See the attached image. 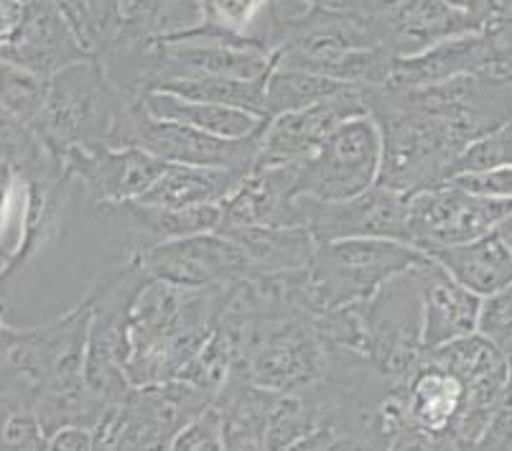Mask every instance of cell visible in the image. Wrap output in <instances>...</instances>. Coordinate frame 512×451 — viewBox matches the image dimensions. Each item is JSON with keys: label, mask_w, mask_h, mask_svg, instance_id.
I'll use <instances>...</instances> for the list:
<instances>
[{"label": "cell", "mask_w": 512, "mask_h": 451, "mask_svg": "<svg viewBox=\"0 0 512 451\" xmlns=\"http://www.w3.org/2000/svg\"><path fill=\"white\" fill-rule=\"evenodd\" d=\"M390 451H469V449H462L459 444H454L449 436H426L421 434V431L406 426V429L400 431V434L393 439Z\"/></svg>", "instance_id": "d590c367"}, {"label": "cell", "mask_w": 512, "mask_h": 451, "mask_svg": "<svg viewBox=\"0 0 512 451\" xmlns=\"http://www.w3.org/2000/svg\"><path fill=\"white\" fill-rule=\"evenodd\" d=\"M495 232H497V237H500L502 243L507 245V250L512 253V212L505 217V220L500 222V225H497Z\"/></svg>", "instance_id": "ab89813d"}, {"label": "cell", "mask_w": 512, "mask_h": 451, "mask_svg": "<svg viewBox=\"0 0 512 451\" xmlns=\"http://www.w3.org/2000/svg\"><path fill=\"white\" fill-rule=\"evenodd\" d=\"M316 6L327 8H344V11H360V13H375L383 11L393 0H311Z\"/></svg>", "instance_id": "f35d334b"}, {"label": "cell", "mask_w": 512, "mask_h": 451, "mask_svg": "<svg viewBox=\"0 0 512 451\" xmlns=\"http://www.w3.org/2000/svg\"><path fill=\"white\" fill-rule=\"evenodd\" d=\"M202 26L194 34L222 44L258 49L273 57V3L271 0H199Z\"/></svg>", "instance_id": "cb8c5ba5"}, {"label": "cell", "mask_w": 512, "mask_h": 451, "mask_svg": "<svg viewBox=\"0 0 512 451\" xmlns=\"http://www.w3.org/2000/svg\"><path fill=\"white\" fill-rule=\"evenodd\" d=\"M141 105L151 118L189 125V128L209 133V136L230 138V141L253 136L265 125V118L245 113V110L212 105V102L184 100V97L169 95V92H148Z\"/></svg>", "instance_id": "484cf974"}, {"label": "cell", "mask_w": 512, "mask_h": 451, "mask_svg": "<svg viewBox=\"0 0 512 451\" xmlns=\"http://www.w3.org/2000/svg\"><path fill=\"white\" fill-rule=\"evenodd\" d=\"M408 426L426 436H449L462 411L464 390L459 378L426 360L403 385Z\"/></svg>", "instance_id": "44dd1931"}, {"label": "cell", "mask_w": 512, "mask_h": 451, "mask_svg": "<svg viewBox=\"0 0 512 451\" xmlns=\"http://www.w3.org/2000/svg\"><path fill=\"white\" fill-rule=\"evenodd\" d=\"M416 265L385 281L360 304L365 324V360L390 385H406L426 360L421 281Z\"/></svg>", "instance_id": "5b68a950"}, {"label": "cell", "mask_w": 512, "mask_h": 451, "mask_svg": "<svg viewBox=\"0 0 512 451\" xmlns=\"http://www.w3.org/2000/svg\"><path fill=\"white\" fill-rule=\"evenodd\" d=\"M263 128L248 138L230 141V138L209 136V133L194 130L189 125L151 118L138 100L130 102L128 115H125L123 148L136 146L166 164L209 166V169H230L250 176L255 158H258Z\"/></svg>", "instance_id": "9c48e42d"}, {"label": "cell", "mask_w": 512, "mask_h": 451, "mask_svg": "<svg viewBox=\"0 0 512 451\" xmlns=\"http://www.w3.org/2000/svg\"><path fill=\"white\" fill-rule=\"evenodd\" d=\"M227 288H179L148 278L130 309L125 375L133 388L179 380L220 322Z\"/></svg>", "instance_id": "7a4b0ae2"}, {"label": "cell", "mask_w": 512, "mask_h": 451, "mask_svg": "<svg viewBox=\"0 0 512 451\" xmlns=\"http://www.w3.org/2000/svg\"><path fill=\"white\" fill-rule=\"evenodd\" d=\"M148 278L179 288H227L253 276L248 258L220 232L181 237L141 255Z\"/></svg>", "instance_id": "4fadbf2b"}, {"label": "cell", "mask_w": 512, "mask_h": 451, "mask_svg": "<svg viewBox=\"0 0 512 451\" xmlns=\"http://www.w3.org/2000/svg\"><path fill=\"white\" fill-rule=\"evenodd\" d=\"M449 3H454L456 8H462L464 13H469L472 18H477L484 29H487V23L495 18L497 0H449Z\"/></svg>", "instance_id": "74e56055"}, {"label": "cell", "mask_w": 512, "mask_h": 451, "mask_svg": "<svg viewBox=\"0 0 512 451\" xmlns=\"http://www.w3.org/2000/svg\"><path fill=\"white\" fill-rule=\"evenodd\" d=\"M130 100L110 82L97 59L72 64L49 79L41 113L29 125L59 161L74 151L123 148Z\"/></svg>", "instance_id": "3957f363"}, {"label": "cell", "mask_w": 512, "mask_h": 451, "mask_svg": "<svg viewBox=\"0 0 512 451\" xmlns=\"http://www.w3.org/2000/svg\"><path fill=\"white\" fill-rule=\"evenodd\" d=\"M512 166V120L495 128L459 156L451 169V179L462 174H484V171L510 169Z\"/></svg>", "instance_id": "f546056e"}, {"label": "cell", "mask_w": 512, "mask_h": 451, "mask_svg": "<svg viewBox=\"0 0 512 451\" xmlns=\"http://www.w3.org/2000/svg\"><path fill=\"white\" fill-rule=\"evenodd\" d=\"M426 357L454 373L462 383V411H459L449 439L462 449H472L474 444L482 441L500 411L502 395H505L507 380H510V357L502 355L495 344L487 342L477 332L454 339L439 350L428 352Z\"/></svg>", "instance_id": "52a82bcc"}, {"label": "cell", "mask_w": 512, "mask_h": 451, "mask_svg": "<svg viewBox=\"0 0 512 451\" xmlns=\"http://www.w3.org/2000/svg\"><path fill=\"white\" fill-rule=\"evenodd\" d=\"M423 304V350L434 352L444 344L477 332L482 299L454 281L436 260L426 258L416 265Z\"/></svg>", "instance_id": "d6986e66"}, {"label": "cell", "mask_w": 512, "mask_h": 451, "mask_svg": "<svg viewBox=\"0 0 512 451\" xmlns=\"http://www.w3.org/2000/svg\"><path fill=\"white\" fill-rule=\"evenodd\" d=\"M477 334L495 344L502 355L512 357V283L484 296L479 306Z\"/></svg>", "instance_id": "1f68e13d"}, {"label": "cell", "mask_w": 512, "mask_h": 451, "mask_svg": "<svg viewBox=\"0 0 512 451\" xmlns=\"http://www.w3.org/2000/svg\"><path fill=\"white\" fill-rule=\"evenodd\" d=\"M197 26H202L199 0H115L95 59L100 62L120 51L148 49Z\"/></svg>", "instance_id": "2e32d148"}, {"label": "cell", "mask_w": 512, "mask_h": 451, "mask_svg": "<svg viewBox=\"0 0 512 451\" xmlns=\"http://www.w3.org/2000/svg\"><path fill=\"white\" fill-rule=\"evenodd\" d=\"M49 90V79L18 69L0 59V108L31 125L41 113Z\"/></svg>", "instance_id": "f1b7e54d"}, {"label": "cell", "mask_w": 512, "mask_h": 451, "mask_svg": "<svg viewBox=\"0 0 512 451\" xmlns=\"http://www.w3.org/2000/svg\"><path fill=\"white\" fill-rule=\"evenodd\" d=\"M484 69H492V49L487 34L479 31L431 46L416 57L395 59L385 90H418Z\"/></svg>", "instance_id": "ffe728a7"}, {"label": "cell", "mask_w": 512, "mask_h": 451, "mask_svg": "<svg viewBox=\"0 0 512 451\" xmlns=\"http://www.w3.org/2000/svg\"><path fill=\"white\" fill-rule=\"evenodd\" d=\"M174 451H225L222 449L220 416L212 406L199 413L194 421H189L179 434L174 436Z\"/></svg>", "instance_id": "836d02e7"}, {"label": "cell", "mask_w": 512, "mask_h": 451, "mask_svg": "<svg viewBox=\"0 0 512 451\" xmlns=\"http://www.w3.org/2000/svg\"><path fill=\"white\" fill-rule=\"evenodd\" d=\"M451 181L474 194H484V197L512 199V166L510 169L484 171V174H462L454 176Z\"/></svg>", "instance_id": "e575fe53"}, {"label": "cell", "mask_w": 512, "mask_h": 451, "mask_svg": "<svg viewBox=\"0 0 512 451\" xmlns=\"http://www.w3.org/2000/svg\"><path fill=\"white\" fill-rule=\"evenodd\" d=\"M57 3L72 21L74 31L82 39L85 49L90 51V57L95 59V51L100 49L102 39H105L107 21H110L115 0H57Z\"/></svg>", "instance_id": "d6a6232c"}, {"label": "cell", "mask_w": 512, "mask_h": 451, "mask_svg": "<svg viewBox=\"0 0 512 451\" xmlns=\"http://www.w3.org/2000/svg\"><path fill=\"white\" fill-rule=\"evenodd\" d=\"M426 255L479 299L512 283V253L497 237V232H490L472 243L431 250Z\"/></svg>", "instance_id": "603a6c76"}, {"label": "cell", "mask_w": 512, "mask_h": 451, "mask_svg": "<svg viewBox=\"0 0 512 451\" xmlns=\"http://www.w3.org/2000/svg\"><path fill=\"white\" fill-rule=\"evenodd\" d=\"M6 299H8V296L3 294V288H0V306H6Z\"/></svg>", "instance_id": "b9f144b4"}, {"label": "cell", "mask_w": 512, "mask_h": 451, "mask_svg": "<svg viewBox=\"0 0 512 451\" xmlns=\"http://www.w3.org/2000/svg\"><path fill=\"white\" fill-rule=\"evenodd\" d=\"M8 263H11V258H8V253H6V250H0V273L6 271Z\"/></svg>", "instance_id": "60d3db41"}, {"label": "cell", "mask_w": 512, "mask_h": 451, "mask_svg": "<svg viewBox=\"0 0 512 451\" xmlns=\"http://www.w3.org/2000/svg\"><path fill=\"white\" fill-rule=\"evenodd\" d=\"M0 41H3V36H0Z\"/></svg>", "instance_id": "7bdbcfd3"}, {"label": "cell", "mask_w": 512, "mask_h": 451, "mask_svg": "<svg viewBox=\"0 0 512 451\" xmlns=\"http://www.w3.org/2000/svg\"><path fill=\"white\" fill-rule=\"evenodd\" d=\"M362 95H365V90L344 92V95L311 105L306 110L283 113L268 120L263 128V136H260L253 171L296 164L309 153H314L339 125L367 113Z\"/></svg>", "instance_id": "9a60e30c"}, {"label": "cell", "mask_w": 512, "mask_h": 451, "mask_svg": "<svg viewBox=\"0 0 512 451\" xmlns=\"http://www.w3.org/2000/svg\"><path fill=\"white\" fill-rule=\"evenodd\" d=\"M352 90H360V87L344 85V82H337V79L304 72V69L278 67V64H273V69L265 77L263 87L265 118L271 120L276 115L306 110L311 105H319V102H327L332 97H339Z\"/></svg>", "instance_id": "4316f807"}, {"label": "cell", "mask_w": 512, "mask_h": 451, "mask_svg": "<svg viewBox=\"0 0 512 451\" xmlns=\"http://www.w3.org/2000/svg\"><path fill=\"white\" fill-rule=\"evenodd\" d=\"M220 235L230 237L242 250L253 276H278L306 268L319 245L306 227H245Z\"/></svg>", "instance_id": "d4e9b609"}, {"label": "cell", "mask_w": 512, "mask_h": 451, "mask_svg": "<svg viewBox=\"0 0 512 451\" xmlns=\"http://www.w3.org/2000/svg\"><path fill=\"white\" fill-rule=\"evenodd\" d=\"M0 59L51 79L92 57L57 0H21L16 23L0 41Z\"/></svg>", "instance_id": "7c38bea8"}, {"label": "cell", "mask_w": 512, "mask_h": 451, "mask_svg": "<svg viewBox=\"0 0 512 451\" xmlns=\"http://www.w3.org/2000/svg\"><path fill=\"white\" fill-rule=\"evenodd\" d=\"M248 174L230 169H209V166L169 164L158 181L138 202L164 209L220 207Z\"/></svg>", "instance_id": "7402d4cb"}, {"label": "cell", "mask_w": 512, "mask_h": 451, "mask_svg": "<svg viewBox=\"0 0 512 451\" xmlns=\"http://www.w3.org/2000/svg\"><path fill=\"white\" fill-rule=\"evenodd\" d=\"M293 164L250 171L235 194L220 204V225L214 232L245 227H304V197L293 192Z\"/></svg>", "instance_id": "e0dca14e"}, {"label": "cell", "mask_w": 512, "mask_h": 451, "mask_svg": "<svg viewBox=\"0 0 512 451\" xmlns=\"http://www.w3.org/2000/svg\"><path fill=\"white\" fill-rule=\"evenodd\" d=\"M44 451H95V431L77 429H59L57 434H51L46 441Z\"/></svg>", "instance_id": "8d00e7d4"}, {"label": "cell", "mask_w": 512, "mask_h": 451, "mask_svg": "<svg viewBox=\"0 0 512 451\" xmlns=\"http://www.w3.org/2000/svg\"><path fill=\"white\" fill-rule=\"evenodd\" d=\"M426 258L393 240H337L316 245L306 268L293 271V296L309 316L362 304L377 288Z\"/></svg>", "instance_id": "277c9868"}, {"label": "cell", "mask_w": 512, "mask_h": 451, "mask_svg": "<svg viewBox=\"0 0 512 451\" xmlns=\"http://www.w3.org/2000/svg\"><path fill=\"white\" fill-rule=\"evenodd\" d=\"M512 212V199L484 197L444 181L408 197V235L421 253L490 235Z\"/></svg>", "instance_id": "ba28073f"}, {"label": "cell", "mask_w": 512, "mask_h": 451, "mask_svg": "<svg viewBox=\"0 0 512 451\" xmlns=\"http://www.w3.org/2000/svg\"><path fill=\"white\" fill-rule=\"evenodd\" d=\"M296 197L316 202H344L380 176V133L370 115H357L339 125L314 153L293 164Z\"/></svg>", "instance_id": "8992f818"}, {"label": "cell", "mask_w": 512, "mask_h": 451, "mask_svg": "<svg viewBox=\"0 0 512 451\" xmlns=\"http://www.w3.org/2000/svg\"><path fill=\"white\" fill-rule=\"evenodd\" d=\"M304 227L319 245L337 240H393L411 245L408 194L372 184L344 202H316L304 197Z\"/></svg>", "instance_id": "30bf717a"}, {"label": "cell", "mask_w": 512, "mask_h": 451, "mask_svg": "<svg viewBox=\"0 0 512 451\" xmlns=\"http://www.w3.org/2000/svg\"><path fill=\"white\" fill-rule=\"evenodd\" d=\"M393 59H408L459 36L479 34L482 23L449 0H393L383 8Z\"/></svg>", "instance_id": "ac0fdd59"}, {"label": "cell", "mask_w": 512, "mask_h": 451, "mask_svg": "<svg viewBox=\"0 0 512 451\" xmlns=\"http://www.w3.org/2000/svg\"><path fill=\"white\" fill-rule=\"evenodd\" d=\"M90 217L120 258H141L158 245L181 237L214 232L220 225V207L164 209L143 202L90 204Z\"/></svg>", "instance_id": "8fae6325"}, {"label": "cell", "mask_w": 512, "mask_h": 451, "mask_svg": "<svg viewBox=\"0 0 512 451\" xmlns=\"http://www.w3.org/2000/svg\"><path fill=\"white\" fill-rule=\"evenodd\" d=\"M365 110L380 133L377 184L416 194L451 179L474 143L472 133L421 90H365Z\"/></svg>", "instance_id": "6da1fadb"}, {"label": "cell", "mask_w": 512, "mask_h": 451, "mask_svg": "<svg viewBox=\"0 0 512 451\" xmlns=\"http://www.w3.org/2000/svg\"><path fill=\"white\" fill-rule=\"evenodd\" d=\"M62 164L90 204L138 202L169 166L136 146L74 151Z\"/></svg>", "instance_id": "5bb4252c"}, {"label": "cell", "mask_w": 512, "mask_h": 451, "mask_svg": "<svg viewBox=\"0 0 512 451\" xmlns=\"http://www.w3.org/2000/svg\"><path fill=\"white\" fill-rule=\"evenodd\" d=\"M372 431L385 434V429L380 426L377 418L372 423H347L337 421V418H321L304 439H299L293 446H288L286 451H352L357 441H360L362 436L372 434Z\"/></svg>", "instance_id": "4dcf8cb0"}, {"label": "cell", "mask_w": 512, "mask_h": 451, "mask_svg": "<svg viewBox=\"0 0 512 451\" xmlns=\"http://www.w3.org/2000/svg\"><path fill=\"white\" fill-rule=\"evenodd\" d=\"M319 423L314 403L306 395H281L273 401L263 426L265 451H286L299 439H304Z\"/></svg>", "instance_id": "83f0119b"}]
</instances>
